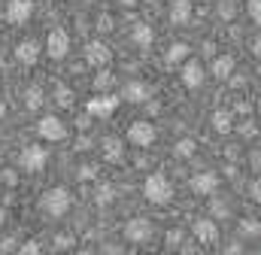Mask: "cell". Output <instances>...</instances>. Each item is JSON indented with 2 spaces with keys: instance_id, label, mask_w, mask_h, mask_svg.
Instances as JSON below:
<instances>
[{
  "instance_id": "obj_1",
  "label": "cell",
  "mask_w": 261,
  "mask_h": 255,
  "mask_svg": "<svg viewBox=\"0 0 261 255\" xmlns=\"http://www.w3.org/2000/svg\"><path fill=\"white\" fill-rule=\"evenodd\" d=\"M0 255H261V0H0Z\"/></svg>"
}]
</instances>
